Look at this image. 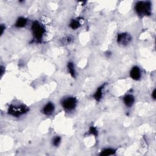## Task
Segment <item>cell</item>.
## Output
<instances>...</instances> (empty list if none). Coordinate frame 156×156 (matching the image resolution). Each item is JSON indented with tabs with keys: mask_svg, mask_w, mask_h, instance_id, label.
I'll use <instances>...</instances> for the list:
<instances>
[{
	"mask_svg": "<svg viewBox=\"0 0 156 156\" xmlns=\"http://www.w3.org/2000/svg\"><path fill=\"white\" fill-rule=\"evenodd\" d=\"M135 11L140 16H150L151 14V4L150 1H138L135 6Z\"/></svg>",
	"mask_w": 156,
	"mask_h": 156,
	"instance_id": "cell-1",
	"label": "cell"
},
{
	"mask_svg": "<svg viewBox=\"0 0 156 156\" xmlns=\"http://www.w3.org/2000/svg\"><path fill=\"white\" fill-rule=\"evenodd\" d=\"M31 30L34 39L38 42L41 41L45 32L43 24L37 21H34L31 26Z\"/></svg>",
	"mask_w": 156,
	"mask_h": 156,
	"instance_id": "cell-2",
	"label": "cell"
},
{
	"mask_svg": "<svg viewBox=\"0 0 156 156\" xmlns=\"http://www.w3.org/2000/svg\"><path fill=\"white\" fill-rule=\"evenodd\" d=\"M28 111L29 108L24 105H12L9 107L8 114L14 117H19Z\"/></svg>",
	"mask_w": 156,
	"mask_h": 156,
	"instance_id": "cell-3",
	"label": "cell"
},
{
	"mask_svg": "<svg viewBox=\"0 0 156 156\" xmlns=\"http://www.w3.org/2000/svg\"><path fill=\"white\" fill-rule=\"evenodd\" d=\"M77 99L73 97L64 98L61 102L62 107L67 112H71L74 110L77 106Z\"/></svg>",
	"mask_w": 156,
	"mask_h": 156,
	"instance_id": "cell-4",
	"label": "cell"
},
{
	"mask_svg": "<svg viewBox=\"0 0 156 156\" xmlns=\"http://www.w3.org/2000/svg\"><path fill=\"white\" fill-rule=\"evenodd\" d=\"M117 43L121 46H127L132 41V37L130 34L123 32L119 34L117 36Z\"/></svg>",
	"mask_w": 156,
	"mask_h": 156,
	"instance_id": "cell-5",
	"label": "cell"
},
{
	"mask_svg": "<svg viewBox=\"0 0 156 156\" xmlns=\"http://www.w3.org/2000/svg\"><path fill=\"white\" fill-rule=\"evenodd\" d=\"M55 111V106L53 102H48L43 107L42 112L43 114L46 116H50L53 114Z\"/></svg>",
	"mask_w": 156,
	"mask_h": 156,
	"instance_id": "cell-6",
	"label": "cell"
},
{
	"mask_svg": "<svg viewBox=\"0 0 156 156\" xmlns=\"http://www.w3.org/2000/svg\"><path fill=\"white\" fill-rule=\"evenodd\" d=\"M130 77L134 81H139L142 77L140 68L137 66L133 67L130 71Z\"/></svg>",
	"mask_w": 156,
	"mask_h": 156,
	"instance_id": "cell-7",
	"label": "cell"
},
{
	"mask_svg": "<svg viewBox=\"0 0 156 156\" xmlns=\"http://www.w3.org/2000/svg\"><path fill=\"white\" fill-rule=\"evenodd\" d=\"M123 102L126 107H131L135 102V98L132 94H126L123 97Z\"/></svg>",
	"mask_w": 156,
	"mask_h": 156,
	"instance_id": "cell-8",
	"label": "cell"
},
{
	"mask_svg": "<svg viewBox=\"0 0 156 156\" xmlns=\"http://www.w3.org/2000/svg\"><path fill=\"white\" fill-rule=\"evenodd\" d=\"M104 86L105 84H103L101 86H100L97 89V91L95 92L94 94H93V97L97 101H100L101 99H102L103 95V90L104 89Z\"/></svg>",
	"mask_w": 156,
	"mask_h": 156,
	"instance_id": "cell-9",
	"label": "cell"
},
{
	"mask_svg": "<svg viewBox=\"0 0 156 156\" xmlns=\"http://www.w3.org/2000/svg\"><path fill=\"white\" fill-rule=\"evenodd\" d=\"M27 24V19L24 18V17H19V18L16 20L15 26L16 28H23Z\"/></svg>",
	"mask_w": 156,
	"mask_h": 156,
	"instance_id": "cell-10",
	"label": "cell"
},
{
	"mask_svg": "<svg viewBox=\"0 0 156 156\" xmlns=\"http://www.w3.org/2000/svg\"><path fill=\"white\" fill-rule=\"evenodd\" d=\"M115 152L116 151L113 148H106L101 152L99 155L102 156H109V155H114Z\"/></svg>",
	"mask_w": 156,
	"mask_h": 156,
	"instance_id": "cell-11",
	"label": "cell"
},
{
	"mask_svg": "<svg viewBox=\"0 0 156 156\" xmlns=\"http://www.w3.org/2000/svg\"><path fill=\"white\" fill-rule=\"evenodd\" d=\"M69 26H70V27L73 29V30H76L78 28H79L81 27V23L79 22V20H72V21L70 22V24H69Z\"/></svg>",
	"mask_w": 156,
	"mask_h": 156,
	"instance_id": "cell-12",
	"label": "cell"
},
{
	"mask_svg": "<svg viewBox=\"0 0 156 156\" xmlns=\"http://www.w3.org/2000/svg\"><path fill=\"white\" fill-rule=\"evenodd\" d=\"M67 67H68V70L70 73V74H71V76L73 77H75V75H76V72H75V68H74V66L73 62H68V65H67Z\"/></svg>",
	"mask_w": 156,
	"mask_h": 156,
	"instance_id": "cell-13",
	"label": "cell"
},
{
	"mask_svg": "<svg viewBox=\"0 0 156 156\" xmlns=\"http://www.w3.org/2000/svg\"><path fill=\"white\" fill-rule=\"evenodd\" d=\"M60 142H61V138H60L59 136H56L55 137L53 140V142H52V143H53V146H56V147H57L59 146Z\"/></svg>",
	"mask_w": 156,
	"mask_h": 156,
	"instance_id": "cell-14",
	"label": "cell"
},
{
	"mask_svg": "<svg viewBox=\"0 0 156 156\" xmlns=\"http://www.w3.org/2000/svg\"><path fill=\"white\" fill-rule=\"evenodd\" d=\"M89 133L93 135L97 136L98 135V131L96 127H94V126H91L89 129Z\"/></svg>",
	"mask_w": 156,
	"mask_h": 156,
	"instance_id": "cell-15",
	"label": "cell"
},
{
	"mask_svg": "<svg viewBox=\"0 0 156 156\" xmlns=\"http://www.w3.org/2000/svg\"><path fill=\"white\" fill-rule=\"evenodd\" d=\"M4 29H5V26L3 24H1V35H3Z\"/></svg>",
	"mask_w": 156,
	"mask_h": 156,
	"instance_id": "cell-16",
	"label": "cell"
},
{
	"mask_svg": "<svg viewBox=\"0 0 156 156\" xmlns=\"http://www.w3.org/2000/svg\"><path fill=\"white\" fill-rule=\"evenodd\" d=\"M152 97L155 100V90L154 89L152 93Z\"/></svg>",
	"mask_w": 156,
	"mask_h": 156,
	"instance_id": "cell-17",
	"label": "cell"
},
{
	"mask_svg": "<svg viewBox=\"0 0 156 156\" xmlns=\"http://www.w3.org/2000/svg\"><path fill=\"white\" fill-rule=\"evenodd\" d=\"M0 70H1V76H3V74H4V67H3V66H1V68H0Z\"/></svg>",
	"mask_w": 156,
	"mask_h": 156,
	"instance_id": "cell-18",
	"label": "cell"
}]
</instances>
